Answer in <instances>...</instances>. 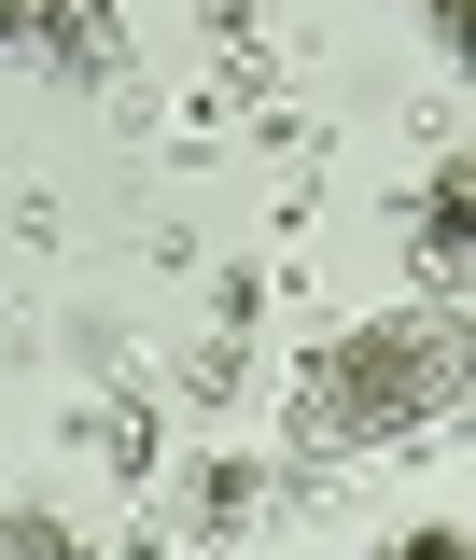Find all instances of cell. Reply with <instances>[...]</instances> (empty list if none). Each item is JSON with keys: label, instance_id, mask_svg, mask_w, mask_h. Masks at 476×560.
I'll list each match as a JSON object with an SVG mask.
<instances>
[{"label": "cell", "instance_id": "6da1fadb", "mask_svg": "<svg viewBox=\"0 0 476 560\" xmlns=\"http://www.w3.org/2000/svg\"><path fill=\"white\" fill-rule=\"evenodd\" d=\"M463 407V323H364V337H323L309 378H294V463H350V448H393L420 420Z\"/></svg>", "mask_w": 476, "mask_h": 560}, {"label": "cell", "instance_id": "7a4b0ae2", "mask_svg": "<svg viewBox=\"0 0 476 560\" xmlns=\"http://www.w3.org/2000/svg\"><path fill=\"white\" fill-rule=\"evenodd\" d=\"M267 518V463L253 448H210L197 477H183V504H169V547H239Z\"/></svg>", "mask_w": 476, "mask_h": 560}, {"label": "cell", "instance_id": "3957f363", "mask_svg": "<svg viewBox=\"0 0 476 560\" xmlns=\"http://www.w3.org/2000/svg\"><path fill=\"white\" fill-rule=\"evenodd\" d=\"M463 210H476V183H463V154H449V168L407 197V253H420V280H434V294L463 280Z\"/></svg>", "mask_w": 476, "mask_h": 560}, {"label": "cell", "instance_id": "277c9868", "mask_svg": "<svg viewBox=\"0 0 476 560\" xmlns=\"http://www.w3.org/2000/svg\"><path fill=\"white\" fill-rule=\"evenodd\" d=\"M0 560H98V547H84L70 504H14V518H0Z\"/></svg>", "mask_w": 476, "mask_h": 560}, {"label": "cell", "instance_id": "5b68a950", "mask_svg": "<svg viewBox=\"0 0 476 560\" xmlns=\"http://www.w3.org/2000/svg\"><path fill=\"white\" fill-rule=\"evenodd\" d=\"M379 560H476V547H463V518H420V533H393Z\"/></svg>", "mask_w": 476, "mask_h": 560}, {"label": "cell", "instance_id": "8992f818", "mask_svg": "<svg viewBox=\"0 0 476 560\" xmlns=\"http://www.w3.org/2000/svg\"><path fill=\"white\" fill-rule=\"evenodd\" d=\"M420 28H434V57H463V0H420Z\"/></svg>", "mask_w": 476, "mask_h": 560}]
</instances>
